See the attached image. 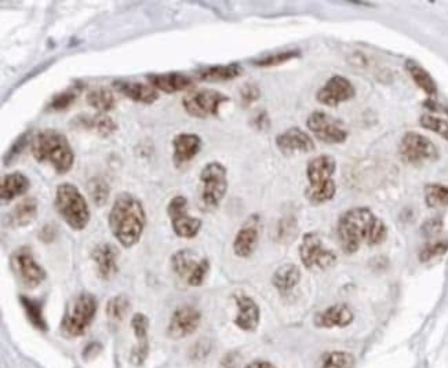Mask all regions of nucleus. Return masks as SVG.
Returning a JSON list of instances; mask_svg holds the SVG:
<instances>
[{
  "mask_svg": "<svg viewBox=\"0 0 448 368\" xmlns=\"http://www.w3.org/2000/svg\"><path fill=\"white\" fill-rule=\"evenodd\" d=\"M337 235L345 254H355L365 244L368 247L384 243L387 229L382 219L367 207H355L345 211L338 219Z\"/></svg>",
  "mask_w": 448,
  "mask_h": 368,
  "instance_id": "obj_1",
  "label": "nucleus"
},
{
  "mask_svg": "<svg viewBox=\"0 0 448 368\" xmlns=\"http://www.w3.org/2000/svg\"><path fill=\"white\" fill-rule=\"evenodd\" d=\"M108 224L112 235L123 247L130 248L135 246L147 225V213L142 201L128 192L119 194L109 211Z\"/></svg>",
  "mask_w": 448,
  "mask_h": 368,
  "instance_id": "obj_2",
  "label": "nucleus"
},
{
  "mask_svg": "<svg viewBox=\"0 0 448 368\" xmlns=\"http://www.w3.org/2000/svg\"><path fill=\"white\" fill-rule=\"evenodd\" d=\"M32 156L38 163H48L56 173H69L75 163V152L61 131L46 129L38 132L31 142Z\"/></svg>",
  "mask_w": 448,
  "mask_h": 368,
  "instance_id": "obj_3",
  "label": "nucleus"
},
{
  "mask_svg": "<svg viewBox=\"0 0 448 368\" xmlns=\"http://www.w3.org/2000/svg\"><path fill=\"white\" fill-rule=\"evenodd\" d=\"M335 169L337 162L330 154H319L308 163L306 177L309 186L305 189V197L311 204H324L335 196L337 186L333 179Z\"/></svg>",
  "mask_w": 448,
  "mask_h": 368,
  "instance_id": "obj_4",
  "label": "nucleus"
},
{
  "mask_svg": "<svg viewBox=\"0 0 448 368\" xmlns=\"http://www.w3.org/2000/svg\"><path fill=\"white\" fill-rule=\"evenodd\" d=\"M54 206L60 217L73 231H83L90 222L91 213L88 203L80 189L71 184L63 182L56 189Z\"/></svg>",
  "mask_w": 448,
  "mask_h": 368,
  "instance_id": "obj_5",
  "label": "nucleus"
},
{
  "mask_svg": "<svg viewBox=\"0 0 448 368\" xmlns=\"http://www.w3.org/2000/svg\"><path fill=\"white\" fill-rule=\"evenodd\" d=\"M199 179V206L203 211H213L228 192V170L219 162H210L202 169Z\"/></svg>",
  "mask_w": 448,
  "mask_h": 368,
  "instance_id": "obj_6",
  "label": "nucleus"
},
{
  "mask_svg": "<svg viewBox=\"0 0 448 368\" xmlns=\"http://www.w3.org/2000/svg\"><path fill=\"white\" fill-rule=\"evenodd\" d=\"M98 309L97 298L87 291L78 294L69 303L61 328L68 337H82L93 323Z\"/></svg>",
  "mask_w": 448,
  "mask_h": 368,
  "instance_id": "obj_7",
  "label": "nucleus"
},
{
  "mask_svg": "<svg viewBox=\"0 0 448 368\" xmlns=\"http://www.w3.org/2000/svg\"><path fill=\"white\" fill-rule=\"evenodd\" d=\"M172 272L191 287L202 285L210 269V262L206 257H200L196 251L185 248L177 251L171 257Z\"/></svg>",
  "mask_w": 448,
  "mask_h": 368,
  "instance_id": "obj_8",
  "label": "nucleus"
},
{
  "mask_svg": "<svg viewBox=\"0 0 448 368\" xmlns=\"http://www.w3.org/2000/svg\"><path fill=\"white\" fill-rule=\"evenodd\" d=\"M231 98L221 91L212 88L193 90L182 98V107L185 112L196 119H207L218 116L219 108Z\"/></svg>",
  "mask_w": 448,
  "mask_h": 368,
  "instance_id": "obj_9",
  "label": "nucleus"
},
{
  "mask_svg": "<svg viewBox=\"0 0 448 368\" xmlns=\"http://www.w3.org/2000/svg\"><path fill=\"white\" fill-rule=\"evenodd\" d=\"M299 258L306 269L325 270L337 263V254L334 250L328 248L321 236L315 232L303 235L299 246Z\"/></svg>",
  "mask_w": 448,
  "mask_h": 368,
  "instance_id": "obj_10",
  "label": "nucleus"
},
{
  "mask_svg": "<svg viewBox=\"0 0 448 368\" xmlns=\"http://www.w3.org/2000/svg\"><path fill=\"white\" fill-rule=\"evenodd\" d=\"M189 204L185 196H174L167 204V216L171 228L178 238H193L202 229V219L189 214Z\"/></svg>",
  "mask_w": 448,
  "mask_h": 368,
  "instance_id": "obj_11",
  "label": "nucleus"
},
{
  "mask_svg": "<svg viewBox=\"0 0 448 368\" xmlns=\"http://www.w3.org/2000/svg\"><path fill=\"white\" fill-rule=\"evenodd\" d=\"M10 266L24 287L36 288L46 280V270L36 262L28 246L20 247L10 257Z\"/></svg>",
  "mask_w": 448,
  "mask_h": 368,
  "instance_id": "obj_12",
  "label": "nucleus"
},
{
  "mask_svg": "<svg viewBox=\"0 0 448 368\" xmlns=\"http://www.w3.org/2000/svg\"><path fill=\"white\" fill-rule=\"evenodd\" d=\"M306 127L324 144H342L348 138V130L341 120L323 110H315L308 116Z\"/></svg>",
  "mask_w": 448,
  "mask_h": 368,
  "instance_id": "obj_13",
  "label": "nucleus"
},
{
  "mask_svg": "<svg viewBox=\"0 0 448 368\" xmlns=\"http://www.w3.org/2000/svg\"><path fill=\"white\" fill-rule=\"evenodd\" d=\"M399 154L403 162L414 166L436 160L439 157L436 145L425 135L415 131L407 132L402 138V142L399 145Z\"/></svg>",
  "mask_w": 448,
  "mask_h": 368,
  "instance_id": "obj_14",
  "label": "nucleus"
},
{
  "mask_svg": "<svg viewBox=\"0 0 448 368\" xmlns=\"http://www.w3.org/2000/svg\"><path fill=\"white\" fill-rule=\"evenodd\" d=\"M202 322L200 312L191 305H185L174 310L167 325V335L172 340H182L199 328Z\"/></svg>",
  "mask_w": 448,
  "mask_h": 368,
  "instance_id": "obj_15",
  "label": "nucleus"
},
{
  "mask_svg": "<svg viewBox=\"0 0 448 368\" xmlns=\"http://www.w3.org/2000/svg\"><path fill=\"white\" fill-rule=\"evenodd\" d=\"M355 86L349 82V79L341 75H335L330 78L324 86L316 94V100L327 107H337L345 101H349L355 97Z\"/></svg>",
  "mask_w": 448,
  "mask_h": 368,
  "instance_id": "obj_16",
  "label": "nucleus"
},
{
  "mask_svg": "<svg viewBox=\"0 0 448 368\" xmlns=\"http://www.w3.org/2000/svg\"><path fill=\"white\" fill-rule=\"evenodd\" d=\"M261 219L258 214H253L241 225L234 240V253L239 258H249L254 254L259 241Z\"/></svg>",
  "mask_w": 448,
  "mask_h": 368,
  "instance_id": "obj_17",
  "label": "nucleus"
},
{
  "mask_svg": "<svg viewBox=\"0 0 448 368\" xmlns=\"http://www.w3.org/2000/svg\"><path fill=\"white\" fill-rule=\"evenodd\" d=\"M91 261L95 265L97 275L101 280H110L119 270V251L112 243H100L91 250Z\"/></svg>",
  "mask_w": 448,
  "mask_h": 368,
  "instance_id": "obj_18",
  "label": "nucleus"
},
{
  "mask_svg": "<svg viewBox=\"0 0 448 368\" xmlns=\"http://www.w3.org/2000/svg\"><path fill=\"white\" fill-rule=\"evenodd\" d=\"M69 125L75 130L91 131L103 138H107L118 130L116 122L110 116H108L107 113H79L69 122Z\"/></svg>",
  "mask_w": 448,
  "mask_h": 368,
  "instance_id": "obj_19",
  "label": "nucleus"
},
{
  "mask_svg": "<svg viewBox=\"0 0 448 368\" xmlns=\"http://www.w3.org/2000/svg\"><path fill=\"white\" fill-rule=\"evenodd\" d=\"M202 151V138L193 132L177 134L172 140V163L175 167H182L192 162Z\"/></svg>",
  "mask_w": 448,
  "mask_h": 368,
  "instance_id": "obj_20",
  "label": "nucleus"
},
{
  "mask_svg": "<svg viewBox=\"0 0 448 368\" xmlns=\"http://www.w3.org/2000/svg\"><path fill=\"white\" fill-rule=\"evenodd\" d=\"M276 147L283 154L290 156L297 152L308 153L313 151L315 142L308 132L301 130L299 127H291L278 134L276 137Z\"/></svg>",
  "mask_w": 448,
  "mask_h": 368,
  "instance_id": "obj_21",
  "label": "nucleus"
},
{
  "mask_svg": "<svg viewBox=\"0 0 448 368\" xmlns=\"http://www.w3.org/2000/svg\"><path fill=\"white\" fill-rule=\"evenodd\" d=\"M131 327L137 338V344L132 347L130 360L135 366H141L145 363L150 353V341H148V330L150 319L144 313H135L131 319Z\"/></svg>",
  "mask_w": 448,
  "mask_h": 368,
  "instance_id": "obj_22",
  "label": "nucleus"
},
{
  "mask_svg": "<svg viewBox=\"0 0 448 368\" xmlns=\"http://www.w3.org/2000/svg\"><path fill=\"white\" fill-rule=\"evenodd\" d=\"M112 86L123 97L138 104L152 105L159 98L157 90L147 83H140V82H132V80H113Z\"/></svg>",
  "mask_w": 448,
  "mask_h": 368,
  "instance_id": "obj_23",
  "label": "nucleus"
},
{
  "mask_svg": "<svg viewBox=\"0 0 448 368\" xmlns=\"http://www.w3.org/2000/svg\"><path fill=\"white\" fill-rule=\"evenodd\" d=\"M235 301L237 305L235 325L243 331L256 330L261 319V312L256 301L246 294H236Z\"/></svg>",
  "mask_w": 448,
  "mask_h": 368,
  "instance_id": "obj_24",
  "label": "nucleus"
},
{
  "mask_svg": "<svg viewBox=\"0 0 448 368\" xmlns=\"http://www.w3.org/2000/svg\"><path fill=\"white\" fill-rule=\"evenodd\" d=\"M152 87L157 91H163L166 94H174L178 91H185L193 86V80L184 73L169 72V73H150L147 76Z\"/></svg>",
  "mask_w": 448,
  "mask_h": 368,
  "instance_id": "obj_25",
  "label": "nucleus"
},
{
  "mask_svg": "<svg viewBox=\"0 0 448 368\" xmlns=\"http://www.w3.org/2000/svg\"><path fill=\"white\" fill-rule=\"evenodd\" d=\"M355 315L352 309L345 303H335L315 316V325L321 328H341L348 327L353 322Z\"/></svg>",
  "mask_w": 448,
  "mask_h": 368,
  "instance_id": "obj_26",
  "label": "nucleus"
},
{
  "mask_svg": "<svg viewBox=\"0 0 448 368\" xmlns=\"http://www.w3.org/2000/svg\"><path fill=\"white\" fill-rule=\"evenodd\" d=\"M31 188L29 178L21 172L6 174L0 182V197L3 203H10L14 199L25 195Z\"/></svg>",
  "mask_w": 448,
  "mask_h": 368,
  "instance_id": "obj_27",
  "label": "nucleus"
},
{
  "mask_svg": "<svg viewBox=\"0 0 448 368\" xmlns=\"http://www.w3.org/2000/svg\"><path fill=\"white\" fill-rule=\"evenodd\" d=\"M243 73V66L239 64H228V65H213L202 68L196 72L199 80L203 82H228L239 78Z\"/></svg>",
  "mask_w": 448,
  "mask_h": 368,
  "instance_id": "obj_28",
  "label": "nucleus"
},
{
  "mask_svg": "<svg viewBox=\"0 0 448 368\" xmlns=\"http://www.w3.org/2000/svg\"><path fill=\"white\" fill-rule=\"evenodd\" d=\"M301 280V270L294 263H284L278 266L272 276V284L280 294H288Z\"/></svg>",
  "mask_w": 448,
  "mask_h": 368,
  "instance_id": "obj_29",
  "label": "nucleus"
},
{
  "mask_svg": "<svg viewBox=\"0 0 448 368\" xmlns=\"http://www.w3.org/2000/svg\"><path fill=\"white\" fill-rule=\"evenodd\" d=\"M38 216V200L35 197H26L17 203L10 213V222L16 226H28Z\"/></svg>",
  "mask_w": 448,
  "mask_h": 368,
  "instance_id": "obj_30",
  "label": "nucleus"
},
{
  "mask_svg": "<svg viewBox=\"0 0 448 368\" xmlns=\"http://www.w3.org/2000/svg\"><path fill=\"white\" fill-rule=\"evenodd\" d=\"M83 88H85V85L82 82H76L72 86L65 88L64 91L57 93L56 95H53V98L47 104L46 110L47 112H63L65 109L69 108L78 100V97L80 95Z\"/></svg>",
  "mask_w": 448,
  "mask_h": 368,
  "instance_id": "obj_31",
  "label": "nucleus"
},
{
  "mask_svg": "<svg viewBox=\"0 0 448 368\" xmlns=\"http://www.w3.org/2000/svg\"><path fill=\"white\" fill-rule=\"evenodd\" d=\"M85 101L91 108L98 110L100 113H107L115 108L116 104L113 91H110L107 87H97L94 90H90L87 93Z\"/></svg>",
  "mask_w": 448,
  "mask_h": 368,
  "instance_id": "obj_32",
  "label": "nucleus"
},
{
  "mask_svg": "<svg viewBox=\"0 0 448 368\" xmlns=\"http://www.w3.org/2000/svg\"><path fill=\"white\" fill-rule=\"evenodd\" d=\"M406 69L412 80L415 82V85L424 93H427V95H436L437 86L424 66L420 65L414 60H408L406 63Z\"/></svg>",
  "mask_w": 448,
  "mask_h": 368,
  "instance_id": "obj_33",
  "label": "nucleus"
},
{
  "mask_svg": "<svg viewBox=\"0 0 448 368\" xmlns=\"http://www.w3.org/2000/svg\"><path fill=\"white\" fill-rule=\"evenodd\" d=\"M130 307L131 305H130L127 295L119 294V295L112 297L105 306V313H107L109 323L113 325H120L126 319Z\"/></svg>",
  "mask_w": 448,
  "mask_h": 368,
  "instance_id": "obj_34",
  "label": "nucleus"
},
{
  "mask_svg": "<svg viewBox=\"0 0 448 368\" xmlns=\"http://www.w3.org/2000/svg\"><path fill=\"white\" fill-rule=\"evenodd\" d=\"M20 303L26 315V319L35 328L41 331H47V323L43 316V305L41 301L29 298L26 295H20Z\"/></svg>",
  "mask_w": 448,
  "mask_h": 368,
  "instance_id": "obj_35",
  "label": "nucleus"
},
{
  "mask_svg": "<svg viewBox=\"0 0 448 368\" xmlns=\"http://www.w3.org/2000/svg\"><path fill=\"white\" fill-rule=\"evenodd\" d=\"M87 192L91 199V201L97 206V207H103L109 199V192H110V186L108 184L107 179L103 177H93L88 182H87Z\"/></svg>",
  "mask_w": 448,
  "mask_h": 368,
  "instance_id": "obj_36",
  "label": "nucleus"
},
{
  "mask_svg": "<svg viewBox=\"0 0 448 368\" xmlns=\"http://www.w3.org/2000/svg\"><path fill=\"white\" fill-rule=\"evenodd\" d=\"M355 366V356L349 352H328L323 354L319 368H352Z\"/></svg>",
  "mask_w": 448,
  "mask_h": 368,
  "instance_id": "obj_37",
  "label": "nucleus"
},
{
  "mask_svg": "<svg viewBox=\"0 0 448 368\" xmlns=\"http://www.w3.org/2000/svg\"><path fill=\"white\" fill-rule=\"evenodd\" d=\"M425 201L430 209H443L448 206V186L430 184L425 188Z\"/></svg>",
  "mask_w": 448,
  "mask_h": 368,
  "instance_id": "obj_38",
  "label": "nucleus"
},
{
  "mask_svg": "<svg viewBox=\"0 0 448 368\" xmlns=\"http://www.w3.org/2000/svg\"><path fill=\"white\" fill-rule=\"evenodd\" d=\"M298 57H301V51L297 48H293V50L278 51L276 54H271V56H266L264 58H258V60L253 61V64L259 66V68H272V66L281 65L284 63L296 60Z\"/></svg>",
  "mask_w": 448,
  "mask_h": 368,
  "instance_id": "obj_39",
  "label": "nucleus"
},
{
  "mask_svg": "<svg viewBox=\"0 0 448 368\" xmlns=\"http://www.w3.org/2000/svg\"><path fill=\"white\" fill-rule=\"evenodd\" d=\"M448 251L447 240H434L429 241L420 250V261L421 262H429V261L443 257Z\"/></svg>",
  "mask_w": 448,
  "mask_h": 368,
  "instance_id": "obj_40",
  "label": "nucleus"
},
{
  "mask_svg": "<svg viewBox=\"0 0 448 368\" xmlns=\"http://www.w3.org/2000/svg\"><path fill=\"white\" fill-rule=\"evenodd\" d=\"M298 232L297 219L294 217H284L280 219L276 231V240L280 243H291Z\"/></svg>",
  "mask_w": 448,
  "mask_h": 368,
  "instance_id": "obj_41",
  "label": "nucleus"
},
{
  "mask_svg": "<svg viewBox=\"0 0 448 368\" xmlns=\"http://www.w3.org/2000/svg\"><path fill=\"white\" fill-rule=\"evenodd\" d=\"M420 123L424 129L433 131L448 141V122L434 115H422Z\"/></svg>",
  "mask_w": 448,
  "mask_h": 368,
  "instance_id": "obj_42",
  "label": "nucleus"
},
{
  "mask_svg": "<svg viewBox=\"0 0 448 368\" xmlns=\"http://www.w3.org/2000/svg\"><path fill=\"white\" fill-rule=\"evenodd\" d=\"M261 97V88L256 83H246L240 90V100L243 107H250Z\"/></svg>",
  "mask_w": 448,
  "mask_h": 368,
  "instance_id": "obj_43",
  "label": "nucleus"
},
{
  "mask_svg": "<svg viewBox=\"0 0 448 368\" xmlns=\"http://www.w3.org/2000/svg\"><path fill=\"white\" fill-rule=\"evenodd\" d=\"M28 135H29V132H24L19 137V140L11 145V148L9 149V152L4 156V163L6 164H10L13 160H16L21 154V152L28 145Z\"/></svg>",
  "mask_w": 448,
  "mask_h": 368,
  "instance_id": "obj_44",
  "label": "nucleus"
},
{
  "mask_svg": "<svg viewBox=\"0 0 448 368\" xmlns=\"http://www.w3.org/2000/svg\"><path fill=\"white\" fill-rule=\"evenodd\" d=\"M442 228H443L442 219L433 218V219H429V221H427V222L424 224L422 232H424L427 236H434V235H437V233L442 231Z\"/></svg>",
  "mask_w": 448,
  "mask_h": 368,
  "instance_id": "obj_45",
  "label": "nucleus"
},
{
  "mask_svg": "<svg viewBox=\"0 0 448 368\" xmlns=\"http://www.w3.org/2000/svg\"><path fill=\"white\" fill-rule=\"evenodd\" d=\"M254 126H256L258 130L264 131L268 130L269 126H271V119L268 116L266 112H259L254 119Z\"/></svg>",
  "mask_w": 448,
  "mask_h": 368,
  "instance_id": "obj_46",
  "label": "nucleus"
},
{
  "mask_svg": "<svg viewBox=\"0 0 448 368\" xmlns=\"http://www.w3.org/2000/svg\"><path fill=\"white\" fill-rule=\"evenodd\" d=\"M39 238H42L43 241H46V243L53 241L54 238H56V228H54L53 225L47 224V225L43 228L42 232L39 233Z\"/></svg>",
  "mask_w": 448,
  "mask_h": 368,
  "instance_id": "obj_47",
  "label": "nucleus"
},
{
  "mask_svg": "<svg viewBox=\"0 0 448 368\" xmlns=\"http://www.w3.org/2000/svg\"><path fill=\"white\" fill-rule=\"evenodd\" d=\"M237 363H239V357L236 356L235 352H232V353H228L222 359L221 368H237Z\"/></svg>",
  "mask_w": 448,
  "mask_h": 368,
  "instance_id": "obj_48",
  "label": "nucleus"
},
{
  "mask_svg": "<svg viewBox=\"0 0 448 368\" xmlns=\"http://www.w3.org/2000/svg\"><path fill=\"white\" fill-rule=\"evenodd\" d=\"M101 345L100 344H95V342H93V344H88L87 347H85V350H83V357L85 359H91V357H95L100 352H101Z\"/></svg>",
  "mask_w": 448,
  "mask_h": 368,
  "instance_id": "obj_49",
  "label": "nucleus"
},
{
  "mask_svg": "<svg viewBox=\"0 0 448 368\" xmlns=\"http://www.w3.org/2000/svg\"><path fill=\"white\" fill-rule=\"evenodd\" d=\"M246 368H276L274 364H271L269 362H264V360H256L253 363H250Z\"/></svg>",
  "mask_w": 448,
  "mask_h": 368,
  "instance_id": "obj_50",
  "label": "nucleus"
}]
</instances>
